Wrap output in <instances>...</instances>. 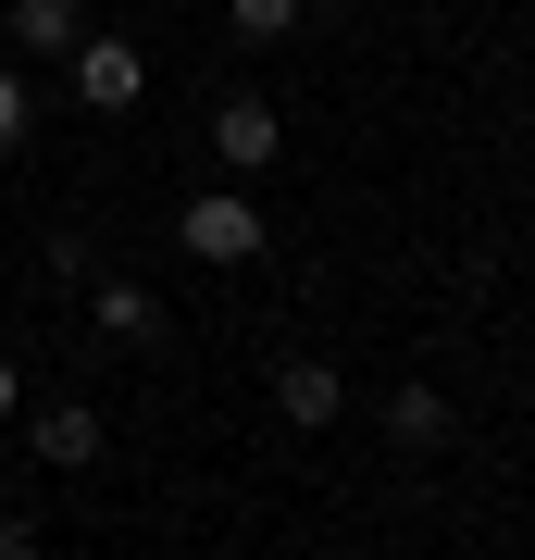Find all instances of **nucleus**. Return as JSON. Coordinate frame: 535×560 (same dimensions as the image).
<instances>
[{"label": "nucleus", "mask_w": 535, "mask_h": 560, "mask_svg": "<svg viewBox=\"0 0 535 560\" xmlns=\"http://www.w3.org/2000/svg\"><path fill=\"white\" fill-rule=\"evenodd\" d=\"M62 62H75V101H88V113H138V101H150V62H138V38H75Z\"/></svg>", "instance_id": "1"}, {"label": "nucleus", "mask_w": 535, "mask_h": 560, "mask_svg": "<svg viewBox=\"0 0 535 560\" xmlns=\"http://www.w3.org/2000/svg\"><path fill=\"white\" fill-rule=\"evenodd\" d=\"M175 237H187L199 261H249V249H261V200H237V187H199V200L175 212Z\"/></svg>", "instance_id": "2"}, {"label": "nucleus", "mask_w": 535, "mask_h": 560, "mask_svg": "<svg viewBox=\"0 0 535 560\" xmlns=\"http://www.w3.org/2000/svg\"><path fill=\"white\" fill-rule=\"evenodd\" d=\"M212 150H224V162H237V175H261V162H275V150H287V125H275V101H249V88H237V101H224V113H212Z\"/></svg>", "instance_id": "3"}, {"label": "nucleus", "mask_w": 535, "mask_h": 560, "mask_svg": "<svg viewBox=\"0 0 535 560\" xmlns=\"http://www.w3.org/2000/svg\"><path fill=\"white\" fill-rule=\"evenodd\" d=\"M337 399H349V386L324 374V361H287V374H275V411L299 423V436H312V423H337Z\"/></svg>", "instance_id": "4"}, {"label": "nucleus", "mask_w": 535, "mask_h": 560, "mask_svg": "<svg viewBox=\"0 0 535 560\" xmlns=\"http://www.w3.org/2000/svg\"><path fill=\"white\" fill-rule=\"evenodd\" d=\"M38 460H62V474H75V460H100V411H88V399L38 411Z\"/></svg>", "instance_id": "5"}, {"label": "nucleus", "mask_w": 535, "mask_h": 560, "mask_svg": "<svg viewBox=\"0 0 535 560\" xmlns=\"http://www.w3.org/2000/svg\"><path fill=\"white\" fill-rule=\"evenodd\" d=\"M13 38L25 50H75L88 25H75V0H13Z\"/></svg>", "instance_id": "6"}, {"label": "nucleus", "mask_w": 535, "mask_h": 560, "mask_svg": "<svg viewBox=\"0 0 535 560\" xmlns=\"http://www.w3.org/2000/svg\"><path fill=\"white\" fill-rule=\"evenodd\" d=\"M398 436H411V448L449 436V399H437V386H398Z\"/></svg>", "instance_id": "7"}, {"label": "nucleus", "mask_w": 535, "mask_h": 560, "mask_svg": "<svg viewBox=\"0 0 535 560\" xmlns=\"http://www.w3.org/2000/svg\"><path fill=\"white\" fill-rule=\"evenodd\" d=\"M100 324H113V337H150L162 300H150V287H100Z\"/></svg>", "instance_id": "8"}, {"label": "nucleus", "mask_w": 535, "mask_h": 560, "mask_svg": "<svg viewBox=\"0 0 535 560\" xmlns=\"http://www.w3.org/2000/svg\"><path fill=\"white\" fill-rule=\"evenodd\" d=\"M224 13H237V38H287V25H299V0H224Z\"/></svg>", "instance_id": "9"}, {"label": "nucleus", "mask_w": 535, "mask_h": 560, "mask_svg": "<svg viewBox=\"0 0 535 560\" xmlns=\"http://www.w3.org/2000/svg\"><path fill=\"white\" fill-rule=\"evenodd\" d=\"M13 138H25V88L0 75V150H13Z\"/></svg>", "instance_id": "10"}, {"label": "nucleus", "mask_w": 535, "mask_h": 560, "mask_svg": "<svg viewBox=\"0 0 535 560\" xmlns=\"http://www.w3.org/2000/svg\"><path fill=\"white\" fill-rule=\"evenodd\" d=\"M0 411H13V361H0Z\"/></svg>", "instance_id": "11"}, {"label": "nucleus", "mask_w": 535, "mask_h": 560, "mask_svg": "<svg viewBox=\"0 0 535 560\" xmlns=\"http://www.w3.org/2000/svg\"><path fill=\"white\" fill-rule=\"evenodd\" d=\"M324 13H337V0H324Z\"/></svg>", "instance_id": "12"}]
</instances>
